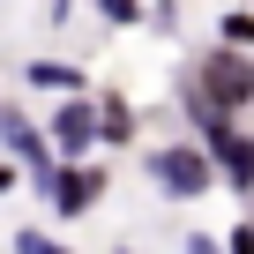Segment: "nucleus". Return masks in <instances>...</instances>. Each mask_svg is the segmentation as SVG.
<instances>
[{"instance_id":"obj_14","label":"nucleus","mask_w":254,"mask_h":254,"mask_svg":"<svg viewBox=\"0 0 254 254\" xmlns=\"http://www.w3.org/2000/svg\"><path fill=\"white\" fill-rule=\"evenodd\" d=\"M224 8H247V0H224Z\"/></svg>"},{"instance_id":"obj_9","label":"nucleus","mask_w":254,"mask_h":254,"mask_svg":"<svg viewBox=\"0 0 254 254\" xmlns=\"http://www.w3.org/2000/svg\"><path fill=\"white\" fill-rule=\"evenodd\" d=\"M105 23H142V0H97Z\"/></svg>"},{"instance_id":"obj_4","label":"nucleus","mask_w":254,"mask_h":254,"mask_svg":"<svg viewBox=\"0 0 254 254\" xmlns=\"http://www.w3.org/2000/svg\"><path fill=\"white\" fill-rule=\"evenodd\" d=\"M45 142L60 150V165L90 157V142H97V105H90V97H67V105H53V135H45Z\"/></svg>"},{"instance_id":"obj_3","label":"nucleus","mask_w":254,"mask_h":254,"mask_svg":"<svg viewBox=\"0 0 254 254\" xmlns=\"http://www.w3.org/2000/svg\"><path fill=\"white\" fill-rule=\"evenodd\" d=\"M0 142H8V150H15L23 165H30V180H38V187H53V172H60V150H53V142L38 135V127H30V120H23L15 105H0Z\"/></svg>"},{"instance_id":"obj_13","label":"nucleus","mask_w":254,"mask_h":254,"mask_svg":"<svg viewBox=\"0 0 254 254\" xmlns=\"http://www.w3.org/2000/svg\"><path fill=\"white\" fill-rule=\"evenodd\" d=\"M8 187H15V172H8V165H0V194H8Z\"/></svg>"},{"instance_id":"obj_6","label":"nucleus","mask_w":254,"mask_h":254,"mask_svg":"<svg viewBox=\"0 0 254 254\" xmlns=\"http://www.w3.org/2000/svg\"><path fill=\"white\" fill-rule=\"evenodd\" d=\"M127 135H135V112H127L120 97H105L97 105V142H127Z\"/></svg>"},{"instance_id":"obj_10","label":"nucleus","mask_w":254,"mask_h":254,"mask_svg":"<svg viewBox=\"0 0 254 254\" xmlns=\"http://www.w3.org/2000/svg\"><path fill=\"white\" fill-rule=\"evenodd\" d=\"M15 254H67V247L45 239V232H15Z\"/></svg>"},{"instance_id":"obj_11","label":"nucleus","mask_w":254,"mask_h":254,"mask_svg":"<svg viewBox=\"0 0 254 254\" xmlns=\"http://www.w3.org/2000/svg\"><path fill=\"white\" fill-rule=\"evenodd\" d=\"M224 254H254V217H239V224H232V239H224Z\"/></svg>"},{"instance_id":"obj_7","label":"nucleus","mask_w":254,"mask_h":254,"mask_svg":"<svg viewBox=\"0 0 254 254\" xmlns=\"http://www.w3.org/2000/svg\"><path fill=\"white\" fill-rule=\"evenodd\" d=\"M30 82H38V90H67V97L82 90V75H75V67H60V60H30Z\"/></svg>"},{"instance_id":"obj_2","label":"nucleus","mask_w":254,"mask_h":254,"mask_svg":"<svg viewBox=\"0 0 254 254\" xmlns=\"http://www.w3.org/2000/svg\"><path fill=\"white\" fill-rule=\"evenodd\" d=\"M150 180H157L172 202H194V194L217 187V165H209L202 142H165V150H150Z\"/></svg>"},{"instance_id":"obj_12","label":"nucleus","mask_w":254,"mask_h":254,"mask_svg":"<svg viewBox=\"0 0 254 254\" xmlns=\"http://www.w3.org/2000/svg\"><path fill=\"white\" fill-rule=\"evenodd\" d=\"M180 254H224V239H209V232H194V239H187Z\"/></svg>"},{"instance_id":"obj_8","label":"nucleus","mask_w":254,"mask_h":254,"mask_svg":"<svg viewBox=\"0 0 254 254\" xmlns=\"http://www.w3.org/2000/svg\"><path fill=\"white\" fill-rule=\"evenodd\" d=\"M217 45H239V53H254V15H247V8H224V30H217Z\"/></svg>"},{"instance_id":"obj_1","label":"nucleus","mask_w":254,"mask_h":254,"mask_svg":"<svg viewBox=\"0 0 254 254\" xmlns=\"http://www.w3.org/2000/svg\"><path fill=\"white\" fill-rule=\"evenodd\" d=\"M194 90L209 97V112L239 120V112L254 105V60H247L239 45H209V53H202V67H194Z\"/></svg>"},{"instance_id":"obj_5","label":"nucleus","mask_w":254,"mask_h":254,"mask_svg":"<svg viewBox=\"0 0 254 254\" xmlns=\"http://www.w3.org/2000/svg\"><path fill=\"white\" fill-rule=\"evenodd\" d=\"M45 194H53V209H60V217H82V209L105 194V172L75 157V165H60V172H53V187H45Z\"/></svg>"}]
</instances>
